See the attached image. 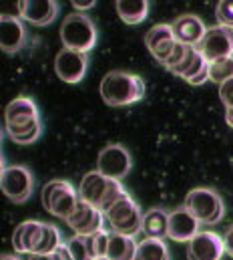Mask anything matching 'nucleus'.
Returning <instances> with one entry per match:
<instances>
[{
	"instance_id": "1",
	"label": "nucleus",
	"mask_w": 233,
	"mask_h": 260,
	"mask_svg": "<svg viewBox=\"0 0 233 260\" xmlns=\"http://www.w3.org/2000/svg\"><path fill=\"white\" fill-rule=\"evenodd\" d=\"M6 135L18 145L34 143L43 133V119L38 107L30 97H16L6 105L4 111Z\"/></svg>"
},
{
	"instance_id": "2",
	"label": "nucleus",
	"mask_w": 233,
	"mask_h": 260,
	"mask_svg": "<svg viewBox=\"0 0 233 260\" xmlns=\"http://www.w3.org/2000/svg\"><path fill=\"white\" fill-rule=\"evenodd\" d=\"M101 97L111 107H125L145 97V81L127 71H111L101 81Z\"/></svg>"
},
{
	"instance_id": "3",
	"label": "nucleus",
	"mask_w": 233,
	"mask_h": 260,
	"mask_svg": "<svg viewBox=\"0 0 233 260\" xmlns=\"http://www.w3.org/2000/svg\"><path fill=\"white\" fill-rule=\"evenodd\" d=\"M97 39H99V30L89 14L72 12V14L64 16V20L60 24V41H62L64 49L89 55V51L95 49Z\"/></svg>"
},
{
	"instance_id": "4",
	"label": "nucleus",
	"mask_w": 233,
	"mask_h": 260,
	"mask_svg": "<svg viewBox=\"0 0 233 260\" xmlns=\"http://www.w3.org/2000/svg\"><path fill=\"white\" fill-rule=\"evenodd\" d=\"M183 206L205 226H215L225 216L223 198L215 190H211V188H195V190H191L185 198Z\"/></svg>"
},
{
	"instance_id": "5",
	"label": "nucleus",
	"mask_w": 233,
	"mask_h": 260,
	"mask_svg": "<svg viewBox=\"0 0 233 260\" xmlns=\"http://www.w3.org/2000/svg\"><path fill=\"white\" fill-rule=\"evenodd\" d=\"M105 220L109 222L113 232L125 234V236H137L143 230L145 214L131 196L125 194L105 212Z\"/></svg>"
},
{
	"instance_id": "6",
	"label": "nucleus",
	"mask_w": 233,
	"mask_h": 260,
	"mask_svg": "<svg viewBox=\"0 0 233 260\" xmlns=\"http://www.w3.org/2000/svg\"><path fill=\"white\" fill-rule=\"evenodd\" d=\"M43 206L47 208V212H51L53 216L62 218L66 222V218L76 210L81 196L74 190V186L66 180H51L45 184L43 188Z\"/></svg>"
},
{
	"instance_id": "7",
	"label": "nucleus",
	"mask_w": 233,
	"mask_h": 260,
	"mask_svg": "<svg viewBox=\"0 0 233 260\" xmlns=\"http://www.w3.org/2000/svg\"><path fill=\"white\" fill-rule=\"evenodd\" d=\"M0 188L14 204H24L34 190V178L24 166H4L0 174Z\"/></svg>"
},
{
	"instance_id": "8",
	"label": "nucleus",
	"mask_w": 233,
	"mask_h": 260,
	"mask_svg": "<svg viewBox=\"0 0 233 260\" xmlns=\"http://www.w3.org/2000/svg\"><path fill=\"white\" fill-rule=\"evenodd\" d=\"M199 51L203 53L207 63H215V61L233 57V28L221 26V24L207 28L199 45Z\"/></svg>"
},
{
	"instance_id": "9",
	"label": "nucleus",
	"mask_w": 233,
	"mask_h": 260,
	"mask_svg": "<svg viewBox=\"0 0 233 260\" xmlns=\"http://www.w3.org/2000/svg\"><path fill=\"white\" fill-rule=\"evenodd\" d=\"M133 168V159H131V153L127 147L113 143V145H107L101 149L99 157H97V170L111 178V180H123Z\"/></svg>"
},
{
	"instance_id": "10",
	"label": "nucleus",
	"mask_w": 233,
	"mask_h": 260,
	"mask_svg": "<svg viewBox=\"0 0 233 260\" xmlns=\"http://www.w3.org/2000/svg\"><path fill=\"white\" fill-rule=\"evenodd\" d=\"M87 69H89V55L87 53L62 49L55 57V73H57L58 79H62V83H68V85L81 83L87 75Z\"/></svg>"
},
{
	"instance_id": "11",
	"label": "nucleus",
	"mask_w": 233,
	"mask_h": 260,
	"mask_svg": "<svg viewBox=\"0 0 233 260\" xmlns=\"http://www.w3.org/2000/svg\"><path fill=\"white\" fill-rule=\"evenodd\" d=\"M103 222H105V212L85 200H81L76 210L66 218L68 228H72V232L81 236H91L97 230H103Z\"/></svg>"
},
{
	"instance_id": "12",
	"label": "nucleus",
	"mask_w": 233,
	"mask_h": 260,
	"mask_svg": "<svg viewBox=\"0 0 233 260\" xmlns=\"http://www.w3.org/2000/svg\"><path fill=\"white\" fill-rule=\"evenodd\" d=\"M225 252L223 236L211 230H201L189 244H187V256L189 260H221Z\"/></svg>"
},
{
	"instance_id": "13",
	"label": "nucleus",
	"mask_w": 233,
	"mask_h": 260,
	"mask_svg": "<svg viewBox=\"0 0 233 260\" xmlns=\"http://www.w3.org/2000/svg\"><path fill=\"white\" fill-rule=\"evenodd\" d=\"M145 45H147L149 53H151L161 65H165L167 59L173 55L175 47H177V39H175L173 26H171V24H155L153 28L147 30V35H145Z\"/></svg>"
},
{
	"instance_id": "14",
	"label": "nucleus",
	"mask_w": 233,
	"mask_h": 260,
	"mask_svg": "<svg viewBox=\"0 0 233 260\" xmlns=\"http://www.w3.org/2000/svg\"><path fill=\"white\" fill-rule=\"evenodd\" d=\"M201 222L185 208H177L175 212L169 214V234L167 238H171L175 242H191L201 230H199Z\"/></svg>"
},
{
	"instance_id": "15",
	"label": "nucleus",
	"mask_w": 233,
	"mask_h": 260,
	"mask_svg": "<svg viewBox=\"0 0 233 260\" xmlns=\"http://www.w3.org/2000/svg\"><path fill=\"white\" fill-rule=\"evenodd\" d=\"M45 222L41 220H26V222H20L16 228H14V234H12V246L18 254H34L43 234H45Z\"/></svg>"
},
{
	"instance_id": "16",
	"label": "nucleus",
	"mask_w": 233,
	"mask_h": 260,
	"mask_svg": "<svg viewBox=\"0 0 233 260\" xmlns=\"http://www.w3.org/2000/svg\"><path fill=\"white\" fill-rule=\"evenodd\" d=\"M171 26H173L175 39L187 47H199L207 32L203 20L195 14H181L179 18H175Z\"/></svg>"
},
{
	"instance_id": "17",
	"label": "nucleus",
	"mask_w": 233,
	"mask_h": 260,
	"mask_svg": "<svg viewBox=\"0 0 233 260\" xmlns=\"http://www.w3.org/2000/svg\"><path fill=\"white\" fill-rule=\"evenodd\" d=\"M109 186H111V178H107L99 170H95V172L85 174V178L81 180L79 196H81V200H85V202H89L101 210L105 196L109 192Z\"/></svg>"
},
{
	"instance_id": "18",
	"label": "nucleus",
	"mask_w": 233,
	"mask_h": 260,
	"mask_svg": "<svg viewBox=\"0 0 233 260\" xmlns=\"http://www.w3.org/2000/svg\"><path fill=\"white\" fill-rule=\"evenodd\" d=\"M26 45V28L20 18H0V47L4 53L14 55Z\"/></svg>"
},
{
	"instance_id": "19",
	"label": "nucleus",
	"mask_w": 233,
	"mask_h": 260,
	"mask_svg": "<svg viewBox=\"0 0 233 260\" xmlns=\"http://www.w3.org/2000/svg\"><path fill=\"white\" fill-rule=\"evenodd\" d=\"M58 10V2L55 0H22V18L34 26L51 24Z\"/></svg>"
},
{
	"instance_id": "20",
	"label": "nucleus",
	"mask_w": 233,
	"mask_h": 260,
	"mask_svg": "<svg viewBox=\"0 0 233 260\" xmlns=\"http://www.w3.org/2000/svg\"><path fill=\"white\" fill-rule=\"evenodd\" d=\"M137 246H139V242L135 240V236H125V234L113 232L111 238H109V252H107V258L109 260H135Z\"/></svg>"
},
{
	"instance_id": "21",
	"label": "nucleus",
	"mask_w": 233,
	"mask_h": 260,
	"mask_svg": "<svg viewBox=\"0 0 233 260\" xmlns=\"http://www.w3.org/2000/svg\"><path fill=\"white\" fill-rule=\"evenodd\" d=\"M143 232H145L147 238L163 240L169 234V214L165 210H159V208H153V210L145 212Z\"/></svg>"
},
{
	"instance_id": "22",
	"label": "nucleus",
	"mask_w": 233,
	"mask_h": 260,
	"mask_svg": "<svg viewBox=\"0 0 233 260\" xmlns=\"http://www.w3.org/2000/svg\"><path fill=\"white\" fill-rule=\"evenodd\" d=\"M116 14L127 24H139L149 14V2L147 0H119Z\"/></svg>"
},
{
	"instance_id": "23",
	"label": "nucleus",
	"mask_w": 233,
	"mask_h": 260,
	"mask_svg": "<svg viewBox=\"0 0 233 260\" xmlns=\"http://www.w3.org/2000/svg\"><path fill=\"white\" fill-rule=\"evenodd\" d=\"M135 260H169V248L159 238H143L137 246Z\"/></svg>"
},
{
	"instance_id": "24",
	"label": "nucleus",
	"mask_w": 233,
	"mask_h": 260,
	"mask_svg": "<svg viewBox=\"0 0 233 260\" xmlns=\"http://www.w3.org/2000/svg\"><path fill=\"white\" fill-rule=\"evenodd\" d=\"M60 244H62V240H60L58 228L53 226V224H47V226H45V234H43V238H41V242H38L34 254H53Z\"/></svg>"
},
{
	"instance_id": "25",
	"label": "nucleus",
	"mask_w": 233,
	"mask_h": 260,
	"mask_svg": "<svg viewBox=\"0 0 233 260\" xmlns=\"http://www.w3.org/2000/svg\"><path fill=\"white\" fill-rule=\"evenodd\" d=\"M109 238H111V234L105 228L103 230H97L91 236H87V242H89V248H91L93 258H105L107 256V252H109Z\"/></svg>"
},
{
	"instance_id": "26",
	"label": "nucleus",
	"mask_w": 233,
	"mask_h": 260,
	"mask_svg": "<svg viewBox=\"0 0 233 260\" xmlns=\"http://www.w3.org/2000/svg\"><path fill=\"white\" fill-rule=\"evenodd\" d=\"M209 65H211V77H209V81H213L217 85H223L229 79H233V57L215 61V63H209Z\"/></svg>"
},
{
	"instance_id": "27",
	"label": "nucleus",
	"mask_w": 233,
	"mask_h": 260,
	"mask_svg": "<svg viewBox=\"0 0 233 260\" xmlns=\"http://www.w3.org/2000/svg\"><path fill=\"white\" fill-rule=\"evenodd\" d=\"M66 246L72 254L74 260H95L91 254V248H89V242H87V236H81V234H74L70 240H66Z\"/></svg>"
},
{
	"instance_id": "28",
	"label": "nucleus",
	"mask_w": 233,
	"mask_h": 260,
	"mask_svg": "<svg viewBox=\"0 0 233 260\" xmlns=\"http://www.w3.org/2000/svg\"><path fill=\"white\" fill-rule=\"evenodd\" d=\"M215 18L221 26L233 28V0H223L215 8Z\"/></svg>"
},
{
	"instance_id": "29",
	"label": "nucleus",
	"mask_w": 233,
	"mask_h": 260,
	"mask_svg": "<svg viewBox=\"0 0 233 260\" xmlns=\"http://www.w3.org/2000/svg\"><path fill=\"white\" fill-rule=\"evenodd\" d=\"M219 99L225 105V109H233V79L219 85Z\"/></svg>"
},
{
	"instance_id": "30",
	"label": "nucleus",
	"mask_w": 233,
	"mask_h": 260,
	"mask_svg": "<svg viewBox=\"0 0 233 260\" xmlns=\"http://www.w3.org/2000/svg\"><path fill=\"white\" fill-rule=\"evenodd\" d=\"M53 258H55V260H74L66 244H60V246H58L57 250L53 252Z\"/></svg>"
},
{
	"instance_id": "31",
	"label": "nucleus",
	"mask_w": 233,
	"mask_h": 260,
	"mask_svg": "<svg viewBox=\"0 0 233 260\" xmlns=\"http://www.w3.org/2000/svg\"><path fill=\"white\" fill-rule=\"evenodd\" d=\"M223 242H225V252L233 256V226H229L227 232L223 234Z\"/></svg>"
},
{
	"instance_id": "32",
	"label": "nucleus",
	"mask_w": 233,
	"mask_h": 260,
	"mask_svg": "<svg viewBox=\"0 0 233 260\" xmlns=\"http://www.w3.org/2000/svg\"><path fill=\"white\" fill-rule=\"evenodd\" d=\"M72 6H74L76 12H81V10H89V8H93L95 2H93V0H74Z\"/></svg>"
},
{
	"instance_id": "33",
	"label": "nucleus",
	"mask_w": 233,
	"mask_h": 260,
	"mask_svg": "<svg viewBox=\"0 0 233 260\" xmlns=\"http://www.w3.org/2000/svg\"><path fill=\"white\" fill-rule=\"evenodd\" d=\"M30 260H55L53 254H30Z\"/></svg>"
},
{
	"instance_id": "34",
	"label": "nucleus",
	"mask_w": 233,
	"mask_h": 260,
	"mask_svg": "<svg viewBox=\"0 0 233 260\" xmlns=\"http://www.w3.org/2000/svg\"><path fill=\"white\" fill-rule=\"evenodd\" d=\"M225 121L229 127H233V109H225Z\"/></svg>"
},
{
	"instance_id": "35",
	"label": "nucleus",
	"mask_w": 233,
	"mask_h": 260,
	"mask_svg": "<svg viewBox=\"0 0 233 260\" xmlns=\"http://www.w3.org/2000/svg\"><path fill=\"white\" fill-rule=\"evenodd\" d=\"M2 260H20V258L14 256V254H2Z\"/></svg>"
},
{
	"instance_id": "36",
	"label": "nucleus",
	"mask_w": 233,
	"mask_h": 260,
	"mask_svg": "<svg viewBox=\"0 0 233 260\" xmlns=\"http://www.w3.org/2000/svg\"><path fill=\"white\" fill-rule=\"evenodd\" d=\"M95 260H109V258H107V256H105V258H95Z\"/></svg>"
}]
</instances>
